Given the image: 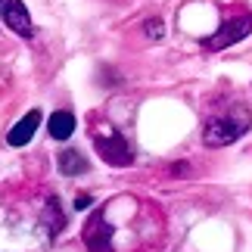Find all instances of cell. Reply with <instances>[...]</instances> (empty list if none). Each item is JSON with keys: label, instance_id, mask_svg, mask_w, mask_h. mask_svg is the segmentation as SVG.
<instances>
[{"label": "cell", "instance_id": "obj_1", "mask_svg": "<svg viewBox=\"0 0 252 252\" xmlns=\"http://www.w3.org/2000/svg\"><path fill=\"white\" fill-rule=\"evenodd\" d=\"M249 125H252V115L243 106H237V109H230L224 115H212L206 122V128H202V143L206 147H227V143L243 137L249 131Z\"/></svg>", "mask_w": 252, "mask_h": 252}, {"label": "cell", "instance_id": "obj_2", "mask_svg": "<svg viewBox=\"0 0 252 252\" xmlns=\"http://www.w3.org/2000/svg\"><path fill=\"white\" fill-rule=\"evenodd\" d=\"M94 147H96V153H100V159L109 162V165L128 168L131 162H134V153L128 147V140H125L112 125H109V128H103V131H94Z\"/></svg>", "mask_w": 252, "mask_h": 252}, {"label": "cell", "instance_id": "obj_3", "mask_svg": "<svg viewBox=\"0 0 252 252\" xmlns=\"http://www.w3.org/2000/svg\"><path fill=\"white\" fill-rule=\"evenodd\" d=\"M249 32H252V13L237 16V19H227V22L221 25L215 34L202 41V47H206V50H224V47L237 44V41H243Z\"/></svg>", "mask_w": 252, "mask_h": 252}, {"label": "cell", "instance_id": "obj_4", "mask_svg": "<svg viewBox=\"0 0 252 252\" xmlns=\"http://www.w3.org/2000/svg\"><path fill=\"white\" fill-rule=\"evenodd\" d=\"M84 246L91 252H115L112 249V227L106 224V212L96 209L84 224Z\"/></svg>", "mask_w": 252, "mask_h": 252}, {"label": "cell", "instance_id": "obj_5", "mask_svg": "<svg viewBox=\"0 0 252 252\" xmlns=\"http://www.w3.org/2000/svg\"><path fill=\"white\" fill-rule=\"evenodd\" d=\"M3 22L13 28L19 37H32L34 28H32V16H28V9L22 0H6L3 3Z\"/></svg>", "mask_w": 252, "mask_h": 252}, {"label": "cell", "instance_id": "obj_6", "mask_svg": "<svg viewBox=\"0 0 252 252\" xmlns=\"http://www.w3.org/2000/svg\"><path fill=\"white\" fill-rule=\"evenodd\" d=\"M37 128H41V109H32V112H25L22 119H19L13 128H9L6 143H9V147H25V143L34 137Z\"/></svg>", "mask_w": 252, "mask_h": 252}, {"label": "cell", "instance_id": "obj_7", "mask_svg": "<svg viewBox=\"0 0 252 252\" xmlns=\"http://www.w3.org/2000/svg\"><path fill=\"white\" fill-rule=\"evenodd\" d=\"M41 227H44V234L47 240H53L56 234H63V227H65V212L60 209V199H47L44 202V212H41Z\"/></svg>", "mask_w": 252, "mask_h": 252}, {"label": "cell", "instance_id": "obj_8", "mask_svg": "<svg viewBox=\"0 0 252 252\" xmlns=\"http://www.w3.org/2000/svg\"><path fill=\"white\" fill-rule=\"evenodd\" d=\"M47 131H50L53 140H69L75 134V115L69 109H60L50 115V122H47Z\"/></svg>", "mask_w": 252, "mask_h": 252}, {"label": "cell", "instance_id": "obj_9", "mask_svg": "<svg viewBox=\"0 0 252 252\" xmlns=\"http://www.w3.org/2000/svg\"><path fill=\"white\" fill-rule=\"evenodd\" d=\"M60 171L69 174V178H75V174H84V171H87L84 153H78V150H65V153H60Z\"/></svg>", "mask_w": 252, "mask_h": 252}, {"label": "cell", "instance_id": "obj_10", "mask_svg": "<svg viewBox=\"0 0 252 252\" xmlns=\"http://www.w3.org/2000/svg\"><path fill=\"white\" fill-rule=\"evenodd\" d=\"M143 32H147V37L159 41V37L165 34V25H162V19H147V22H143Z\"/></svg>", "mask_w": 252, "mask_h": 252}, {"label": "cell", "instance_id": "obj_11", "mask_svg": "<svg viewBox=\"0 0 252 252\" xmlns=\"http://www.w3.org/2000/svg\"><path fill=\"white\" fill-rule=\"evenodd\" d=\"M94 206V196H91V193H78V196H75V209H91Z\"/></svg>", "mask_w": 252, "mask_h": 252}, {"label": "cell", "instance_id": "obj_12", "mask_svg": "<svg viewBox=\"0 0 252 252\" xmlns=\"http://www.w3.org/2000/svg\"><path fill=\"white\" fill-rule=\"evenodd\" d=\"M171 171H174V174H187L190 168H187V162H178V165H171Z\"/></svg>", "mask_w": 252, "mask_h": 252}, {"label": "cell", "instance_id": "obj_13", "mask_svg": "<svg viewBox=\"0 0 252 252\" xmlns=\"http://www.w3.org/2000/svg\"><path fill=\"white\" fill-rule=\"evenodd\" d=\"M3 3H6V0H0V16H3Z\"/></svg>", "mask_w": 252, "mask_h": 252}]
</instances>
